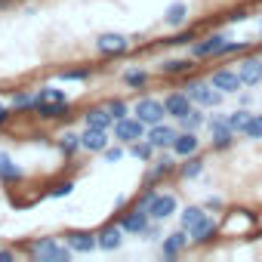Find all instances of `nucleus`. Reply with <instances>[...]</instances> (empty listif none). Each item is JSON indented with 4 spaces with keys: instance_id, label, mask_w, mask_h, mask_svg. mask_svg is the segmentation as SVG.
<instances>
[{
    "instance_id": "nucleus-39",
    "label": "nucleus",
    "mask_w": 262,
    "mask_h": 262,
    "mask_svg": "<svg viewBox=\"0 0 262 262\" xmlns=\"http://www.w3.org/2000/svg\"><path fill=\"white\" fill-rule=\"evenodd\" d=\"M241 53H247V40H225L219 59H222V56H241Z\"/></svg>"
},
{
    "instance_id": "nucleus-18",
    "label": "nucleus",
    "mask_w": 262,
    "mask_h": 262,
    "mask_svg": "<svg viewBox=\"0 0 262 262\" xmlns=\"http://www.w3.org/2000/svg\"><path fill=\"white\" fill-rule=\"evenodd\" d=\"M237 74L244 86H259L262 83V56H244L237 62Z\"/></svg>"
},
{
    "instance_id": "nucleus-7",
    "label": "nucleus",
    "mask_w": 262,
    "mask_h": 262,
    "mask_svg": "<svg viewBox=\"0 0 262 262\" xmlns=\"http://www.w3.org/2000/svg\"><path fill=\"white\" fill-rule=\"evenodd\" d=\"M145 126H155V123H161L164 117H167V111H164V99H151V96H142V99H136V105L129 108Z\"/></svg>"
},
{
    "instance_id": "nucleus-27",
    "label": "nucleus",
    "mask_w": 262,
    "mask_h": 262,
    "mask_svg": "<svg viewBox=\"0 0 262 262\" xmlns=\"http://www.w3.org/2000/svg\"><path fill=\"white\" fill-rule=\"evenodd\" d=\"M126 155L133 158V161H139V164H148V161L158 155V148H155L148 139H139V142H129V145H126Z\"/></svg>"
},
{
    "instance_id": "nucleus-3",
    "label": "nucleus",
    "mask_w": 262,
    "mask_h": 262,
    "mask_svg": "<svg viewBox=\"0 0 262 262\" xmlns=\"http://www.w3.org/2000/svg\"><path fill=\"white\" fill-rule=\"evenodd\" d=\"M114 142H120V145H129V142H139V139H145V133H148V126L136 117V114H126V117H120V120H114Z\"/></svg>"
},
{
    "instance_id": "nucleus-17",
    "label": "nucleus",
    "mask_w": 262,
    "mask_h": 262,
    "mask_svg": "<svg viewBox=\"0 0 262 262\" xmlns=\"http://www.w3.org/2000/svg\"><path fill=\"white\" fill-rule=\"evenodd\" d=\"M188 244H191V234L179 225L176 231H170V234L161 241V253H164V259H176V256H179Z\"/></svg>"
},
{
    "instance_id": "nucleus-40",
    "label": "nucleus",
    "mask_w": 262,
    "mask_h": 262,
    "mask_svg": "<svg viewBox=\"0 0 262 262\" xmlns=\"http://www.w3.org/2000/svg\"><path fill=\"white\" fill-rule=\"evenodd\" d=\"M123 155H126V151H123V148H120V142H117V145H114V148H111V145H108V148H105V151H102V158H105V161H108V164H117V161H123Z\"/></svg>"
},
{
    "instance_id": "nucleus-20",
    "label": "nucleus",
    "mask_w": 262,
    "mask_h": 262,
    "mask_svg": "<svg viewBox=\"0 0 262 262\" xmlns=\"http://www.w3.org/2000/svg\"><path fill=\"white\" fill-rule=\"evenodd\" d=\"M176 158H188V155H198L201 151V139L194 129H179L176 139H173V148H170Z\"/></svg>"
},
{
    "instance_id": "nucleus-44",
    "label": "nucleus",
    "mask_w": 262,
    "mask_h": 262,
    "mask_svg": "<svg viewBox=\"0 0 262 262\" xmlns=\"http://www.w3.org/2000/svg\"><path fill=\"white\" fill-rule=\"evenodd\" d=\"M10 259H16L13 250H0V262H10Z\"/></svg>"
},
{
    "instance_id": "nucleus-16",
    "label": "nucleus",
    "mask_w": 262,
    "mask_h": 262,
    "mask_svg": "<svg viewBox=\"0 0 262 262\" xmlns=\"http://www.w3.org/2000/svg\"><path fill=\"white\" fill-rule=\"evenodd\" d=\"M191 105H194V102L188 99L185 90H173V93L164 96V111H167V117H173V120H179L182 114H188Z\"/></svg>"
},
{
    "instance_id": "nucleus-5",
    "label": "nucleus",
    "mask_w": 262,
    "mask_h": 262,
    "mask_svg": "<svg viewBox=\"0 0 262 262\" xmlns=\"http://www.w3.org/2000/svg\"><path fill=\"white\" fill-rule=\"evenodd\" d=\"M207 129H210V145H213V151H225V148L234 145V136H237V133L228 126V120H225L222 114L207 117Z\"/></svg>"
},
{
    "instance_id": "nucleus-42",
    "label": "nucleus",
    "mask_w": 262,
    "mask_h": 262,
    "mask_svg": "<svg viewBox=\"0 0 262 262\" xmlns=\"http://www.w3.org/2000/svg\"><path fill=\"white\" fill-rule=\"evenodd\" d=\"M247 19V10H231L228 13V22H244Z\"/></svg>"
},
{
    "instance_id": "nucleus-19",
    "label": "nucleus",
    "mask_w": 262,
    "mask_h": 262,
    "mask_svg": "<svg viewBox=\"0 0 262 262\" xmlns=\"http://www.w3.org/2000/svg\"><path fill=\"white\" fill-rule=\"evenodd\" d=\"M108 145H111L108 129H93V126H86L83 133H80V148L90 151V155H102Z\"/></svg>"
},
{
    "instance_id": "nucleus-29",
    "label": "nucleus",
    "mask_w": 262,
    "mask_h": 262,
    "mask_svg": "<svg viewBox=\"0 0 262 262\" xmlns=\"http://www.w3.org/2000/svg\"><path fill=\"white\" fill-rule=\"evenodd\" d=\"M148 80H151V74H148L145 68H129V71H123V83H126L129 90H145Z\"/></svg>"
},
{
    "instance_id": "nucleus-1",
    "label": "nucleus",
    "mask_w": 262,
    "mask_h": 262,
    "mask_svg": "<svg viewBox=\"0 0 262 262\" xmlns=\"http://www.w3.org/2000/svg\"><path fill=\"white\" fill-rule=\"evenodd\" d=\"M28 256L31 259H40V262H68L74 256V250L65 244V241H56V237H37L28 244Z\"/></svg>"
},
{
    "instance_id": "nucleus-38",
    "label": "nucleus",
    "mask_w": 262,
    "mask_h": 262,
    "mask_svg": "<svg viewBox=\"0 0 262 262\" xmlns=\"http://www.w3.org/2000/svg\"><path fill=\"white\" fill-rule=\"evenodd\" d=\"M90 74H93V68H90V65H83V68H71V71H62L59 77H62L65 83H74V80H90Z\"/></svg>"
},
{
    "instance_id": "nucleus-4",
    "label": "nucleus",
    "mask_w": 262,
    "mask_h": 262,
    "mask_svg": "<svg viewBox=\"0 0 262 262\" xmlns=\"http://www.w3.org/2000/svg\"><path fill=\"white\" fill-rule=\"evenodd\" d=\"M120 228H123V234H136V237H142L145 231H148V225H151V213L145 210V207H139V204H133L129 210H123L120 213Z\"/></svg>"
},
{
    "instance_id": "nucleus-8",
    "label": "nucleus",
    "mask_w": 262,
    "mask_h": 262,
    "mask_svg": "<svg viewBox=\"0 0 262 262\" xmlns=\"http://www.w3.org/2000/svg\"><path fill=\"white\" fill-rule=\"evenodd\" d=\"M129 50V37L126 34H120V31H105V34H99L96 37V53L99 56H123Z\"/></svg>"
},
{
    "instance_id": "nucleus-36",
    "label": "nucleus",
    "mask_w": 262,
    "mask_h": 262,
    "mask_svg": "<svg viewBox=\"0 0 262 262\" xmlns=\"http://www.w3.org/2000/svg\"><path fill=\"white\" fill-rule=\"evenodd\" d=\"M244 139H262V114H250L247 126H244Z\"/></svg>"
},
{
    "instance_id": "nucleus-2",
    "label": "nucleus",
    "mask_w": 262,
    "mask_h": 262,
    "mask_svg": "<svg viewBox=\"0 0 262 262\" xmlns=\"http://www.w3.org/2000/svg\"><path fill=\"white\" fill-rule=\"evenodd\" d=\"M182 90H185L188 99H191L194 105H201V108H219V105H222V93L210 83V77H207V80H185Z\"/></svg>"
},
{
    "instance_id": "nucleus-10",
    "label": "nucleus",
    "mask_w": 262,
    "mask_h": 262,
    "mask_svg": "<svg viewBox=\"0 0 262 262\" xmlns=\"http://www.w3.org/2000/svg\"><path fill=\"white\" fill-rule=\"evenodd\" d=\"M176 194H170V191H155L151 194V201H148V213H151V222H167L173 213H176Z\"/></svg>"
},
{
    "instance_id": "nucleus-6",
    "label": "nucleus",
    "mask_w": 262,
    "mask_h": 262,
    "mask_svg": "<svg viewBox=\"0 0 262 262\" xmlns=\"http://www.w3.org/2000/svg\"><path fill=\"white\" fill-rule=\"evenodd\" d=\"M176 170H179L176 155H164V151H158V155L148 161L145 185H155V182H161V179H170V176H176Z\"/></svg>"
},
{
    "instance_id": "nucleus-43",
    "label": "nucleus",
    "mask_w": 262,
    "mask_h": 262,
    "mask_svg": "<svg viewBox=\"0 0 262 262\" xmlns=\"http://www.w3.org/2000/svg\"><path fill=\"white\" fill-rule=\"evenodd\" d=\"M10 120V108H4V102H0V126H4Z\"/></svg>"
},
{
    "instance_id": "nucleus-41",
    "label": "nucleus",
    "mask_w": 262,
    "mask_h": 262,
    "mask_svg": "<svg viewBox=\"0 0 262 262\" xmlns=\"http://www.w3.org/2000/svg\"><path fill=\"white\" fill-rule=\"evenodd\" d=\"M222 207H225V204H222V198H213V194H210V198L204 201V210H207V213H219Z\"/></svg>"
},
{
    "instance_id": "nucleus-9",
    "label": "nucleus",
    "mask_w": 262,
    "mask_h": 262,
    "mask_svg": "<svg viewBox=\"0 0 262 262\" xmlns=\"http://www.w3.org/2000/svg\"><path fill=\"white\" fill-rule=\"evenodd\" d=\"M225 34H207V37H198L194 43H191V59H219V53H222V47H225Z\"/></svg>"
},
{
    "instance_id": "nucleus-23",
    "label": "nucleus",
    "mask_w": 262,
    "mask_h": 262,
    "mask_svg": "<svg viewBox=\"0 0 262 262\" xmlns=\"http://www.w3.org/2000/svg\"><path fill=\"white\" fill-rule=\"evenodd\" d=\"M188 234H191V244H198V247H201V244H210V241L219 234V225H216V219L207 213V216H204L191 231H188Z\"/></svg>"
},
{
    "instance_id": "nucleus-28",
    "label": "nucleus",
    "mask_w": 262,
    "mask_h": 262,
    "mask_svg": "<svg viewBox=\"0 0 262 262\" xmlns=\"http://www.w3.org/2000/svg\"><path fill=\"white\" fill-rule=\"evenodd\" d=\"M201 126H207V114H204L201 105H191V111L179 117V129H194V133H198Z\"/></svg>"
},
{
    "instance_id": "nucleus-35",
    "label": "nucleus",
    "mask_w": 262,
    "mask_h": 262,
    "mask_svg": "<svg viewBox=\"0 0 262 262\" xmlns=\"http://www.w3.org/2000/svg\"><path fill=\"white\" fill-rule=\"evenodd\" d=\"M225 120H228V126L234 129V133L241 136V133H244V126H247V120H250V111H247V108H237V111L225 114Z\"/></svg>"
},
{
    "instance_id": "nucleus-37",
    "label": "nucleus",
    "mask_w": 262,
    "mask_h": 262,
    "mask_svg": "<svg viewBox=\"0 0 262 262\" xmlns=\"http://www.w3.org/2000/svg\"><path fill=\"white\" fill-rule=\"evenodd\" d=\"M105 108H108V114H111L114 120H120V117H126V114H133L123 99H108V102H105Z\"/></svg>"
},
{
    "instance_id": "nucleus-32",
    "label": "nucleus",
    "mask_w": 262,
    "mask_h": 262,
    "mask_svg": "<svg viewBox=\"0 0 262 262\" xmlns=\"http://www.w3.org/2000/svg\"><path fill=\"white\" fill-rule=\"evenodd\" d=\"M204 216H207V210H204V207H194V204H191V207H185V210H182V228H185V231H191Z\"/></svg>"
},
{
    "instance_id": "nucleus-25",
    "label": "nucleus",
    "mask_w": 262,
    "mask_h": 262,
    "mask_svg": "<svg viewBox=\"0 0 262 262\" xmlns=\"http://www.w3.org/2000/svg\"><path fill=\"white\" fill-rule=\"evenodd\" d=\"M22 179H25V170H22L10 155H0V182L16 185V182H22Z\"/></svg>"
},
{
    "instance_id": "nucleus-11",
    "label": "nucleus",
    "mask_w": 262,
    "mask_h": 262,
    "mask_svg": "<svg viewBox=\"0 0 262 262\" xmlns=\"http://www.w3.org/2000/svg\"><path fill=\"white\" fill-rule=\"evenodd\" d=\"M34 114L40 120H68L71 117V102L68 99H43V102H34Z\"/></svg>"
},
{
    "instance_id": "nucleus-31",
    "label": "nucleus",
    "mask_w": 262,
    "mask_h": 262,
    "mask_svg": "<svg viewBox=\"0 0 262 262\" xmlns=\"http://www.w3.org/2000/svg\"><path fill=\"white\" fill-rule=\"evenodd\" d=\"M13 111H34V93H25V90H16L13 93V102H10Z\"/></svg>"
},
{
    "instance_id": "nucleus-14",
    "label": "nucleus",
    "mask_w": 262,
    "mask_h": 262,
    "mask_svg": "<svg viewBox=\"0 0 262 262\" xmlns=\"http://www.w3.org/2000/svg\"><path fill=\"white\" fill-rule=\"evenodd\" d=\"M176 133L179 129L176 126H170V123H155V126H148V133H145V139L158 148V151H170L173 148V139H176Z\"/></svg>"
},
{
    "instance_id": "nucleus-21",
    "label": "nucleus",
    "mask_w": 262,
    "mask_h": 262,
    "mask_svg": "<svg viewBox=\"0 0 262 262\" xmlns=\"http://www.w3.org/2000/svg\"><path fill=\"white\" fill-rule=\"evenodd\" d=\"M198 59H191V56H185V59H167L158 71L164 74V77H188L198 65H194Z\"/></svg>"
},
{
    "instance_id": "nucleus-24",
    "label": "nucleus",
    "mask_w": 262,
    "mask_h": 262,
    "mask_svg": "<svg viewBox=\"0 0 262 262\" xmlns=\"http://www.w3.org/2000/svg\"><path fill=\"white\" fill-rule=\"evenodd\" d=\"M164 25H170V28L188 25V4L185 0H173V4L164 10Z\"/></svg>"
},
{
    "instance_id": "nucleus-34",
    "label": "nucleus",
    "mask_w": 262,
    "mask_h": 262,
    "mask_svg": "<svg viewBox=\"0 0 262 262\" xmlns=\"http://www.w3.org/2000/svg\"><path fill=\"white\" fill-rule=\"evenodd\" d=\"M74 188H77V185H74V179H56V182L47 188V198H68Z\"/></svg>"
},
{
    "instance_id": "nucleus-15",
    "label": "nucleus",
    "mask_w": 262,
    "mask_h": 262,
    "mask_svg": "<svg viewBox=\"0 0 262 262\" xmlns=\"http://www.w3.org/2000/svg\"><path fill=\"white\" fill-rule=\"evenodd\" d=\"M96 241H99V250H108V253L120 250L123 247V228H120V222H105L96 231Z\"/></svg>"
},
{
    "instance_id": "nucleus-13",
    "label": "nucleus",
    "mask_w": 262,
    "mask_h": 262,
    "mask_svg": "<svg viewBox=\"0 0 262 262\" xmlns=\"http://www.w3.org/2000/svg\"><path fill=\"white\" fill-rule=\"evenodd\" d=\"M65 244L74 253H93V250H99L96 231H90V228H71V231H65Z\"/></svg>"
},
{
    "instance_id": "nucleus-12",
    "label": "nucleus",
    "mask_w": 262,
    "mask_h": 262,
    "mask_svg": "<svg viewBox=\"0 0 262 262\" xmlns=\"http://www.w3.org/2000/svg\"><path fill=\"white\" fill-rule=\"evenodd\" d=\"M210 83L222 93V96H231V93H241L244 90V80L237 74V68H216L210 74Z\"/></svg>"
},
{
    "instance_id": "nucleus-22",
    "label": "nucleus",
    "mask_w": 262,
    "mask_h": 262,
    "mask_svg": "<svg viewBox=\"0 0 262 262\" xmlns=\"http://www.w3.org/2000/svg\"><path fill=\"white\" fill-rule=\"evenodd\" d=\"M83 126H93V129H111L114 126V117L108 114L105 105H93L83 111Z\"/></svg>"
},
{
    "instance_id": "nucleus-30",
    "label": "nucleus",
    "mask_w": 262,
    "mask_h": 262,
    "mask_svg": "<svg viewBox=\"0 0 262 262\" xmlns=\"http://www.w3.org/2000/svg\"><path fill=\"white\" fill-rule=\"evenodd\" d=\"M56 145H59V151H62L65 158H74L77 151H83V148H80V133H71V129L59 136V142H56Z\"/></svg>"
},
{
    "instance_id": "nucleus-26",
    "label": "nucleus",
    "mask_w": 262,
    "mask_h": 262,
    "mask_svg": "<svg viewBox=\"0 0 262 262\" xmlns=\"http://www.w3.org/2000/svg\"><path fill=\"white\" fill-rule=\"evenodd\" d=\"M201 173H204V158H201V155H188V158H182V164H179V170H176V176H182L185 182L198 179Z\"/></svg>"
},
{
    "instance_id": "nucleus-33",
    "label": "nucleus",
    "mask_w": 262,
    "mask_h": 262,
    "mask_svg": "<svg viewBox=\"0 0 262 262\" xmlns=\"http://www.w3.org/2000/svg\"><path fill=\"white\" fill-rule=\"evenodd\" d=\"M198 37H201V31H198V28H185V31L173 34V37H170V40H164V43H170V47H191Z\"/></svg>"
},
{
    "instance_id": "nucleus-45",
    "label": "nucleus",
    "mask_w": 262,
    "mask_h": 262,
    "mask_svg": "<svg viewBox=\"0 0 262 262\" xmlns=\"http://www.w3.org/2000/svg\"><path fill=\"white\" fill-rule=\"evenodd\" d=\"M4 7H7V0H0V10H4Z\"/></svg>"
}]
</instances>
